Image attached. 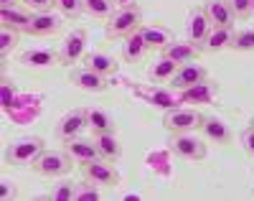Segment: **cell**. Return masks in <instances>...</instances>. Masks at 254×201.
<instances>
[{
  "label": "cell",
  "mask_w": 254,
  "mask_h": 201,
  "mask_svg": "<svg viewBox=\"0 0 254 201\" xmlns=\"http://www.w3.org/2000/svg\"><path fill=\"white\" fill-rule=\"evenodd\" d=\"M44 150H46L44 148V138H38V135H20V138L8 143L5 161L10 166H33L36 158Z\"/></svg>",
  "instance_id": "6da1fadb"
},
{
  "label": "cell",
  "mask_w": 254,
  "mask_h": 201,
  "mask_svg": "<svg viewBox=\"0 0 254 201\" xmlns=\"http://www.w3.org/2000/svg\"><path fill=\"white\" fill-rule=\"evenodd\" d=\"M203 115L198 109H190V107H173L168 109L165 117H163V127L171 132V135H178V132H196L201 130Z\"/></svg>",
  "instance_id": "7a4b0ae2"
},
{
  "label": "cell",
  "mask_w": 254,
  "mask_h": 201,
  "mask_svg": "<svg viewBox=\"0 0 254 201\" xmlns=\"http://www.w3.org/2000/svg\"><path fill=\"white\" fill-rule=\"evenodd\" d=\"M71 163H74V158L66 150H44L36 158L33 171L38 176H46V178H59V176L71 173Z\"/></svg>",
  "instance_id": "3957f363"
},
{
  "label": "cell",
  "mask_w": 254,
  "mask_h": 201,
  "mask_svg": "<svg viewBox=\"0 0 254 201\" xmlns=\"http://www.w3.org/2000/svg\"><path fill=\"white\" fill-rule=\"evenodd\" d=\"M142 26V15L137 10V5L132 8H117L110 18H107V36L110 38H125L135 33Z\"/></svg>",
  "instance_id": "277c9868"
},
{
  "label": "cell",
  "mask_w": 254,
  "mask_h": 201,
  "mask_svg": "<svg viewBox=\"0 0 254 201\" xmlns=\"http://www.w3.org/2000/svg\"><path fill=\"white\" fill-rule=\"evenodd\" d=\"M171 150L183 161H203L206 158V143L193 132H178L171 138Z\"/></svg>",
  "instance_id": "5b68a950"
},
{
  "label": "cell",
  "mask_w": 254,
  "mask_h": 201,
  "mask_svg": "<svg viewBox=\"0 0 254 201\" xmlns=\"http://www.w3.org/2000/svg\"><path fill=\"white\" fill-rule=\"evenodd\" d=\"M89 125H87V109L84 107H76V109H69L66 115H64L59 122H56V138L59 140H71V138H79L84 130H87Z\"/></svg>",
  "instance_id": "8992f818"
},
{
  "label": "cell",
  "mask_w": 254,
  "mask_h": 201,
  "mask_svg": "<svg viewBox=\"0 0 254 201\" xmlns=\"http://www.w3.org/2000/svg\"><path fill=\"white\" fill-rule=\"evenodd\" d=\"M81 173L84 178H89V181L99 184V186H120V173L117 168L104 161V158H97V161H89V163H81Z\"/></svg>",
  "instance_id": "52a82bcc"
},
{
  "label": "cell",
  "mask_w": 254,
  "mask_h": 201,
  "mask_svg": "<svg viewBox=\"0 0 254 201\" xmlns=\"http://www.w3.org/2000/svg\"><path fill=\"white\" fill-rule=\"evenodd\" d=\"M84 54H87V31H84V28H74L66 38H64L59 59H61V64L71 66V64H79L84 59Z\"/></svg>",
  "instance_id": "ba28073f"
},
{
  "label": "cell",
  "mask_w": 254,
  "mask_h": 201,
  "mask_svg": "<svg viewBox=\"0 0 254 201\" xmlns=\"http://www.w3.org/2000/svg\"><path fill=\"white\" fill-rule=\"evenodd\" d=\"M71 84L79 87L81 92H92V95L107 92V87H110L107 77L92 72L89 66H76V69H71Z\"/></svg>",
  "instance_id": "9c48e42d"
},
{
  "label": "cell",
  "mask_w": 254,
  "mask_h": 201,
  "mask_svg": "<svg viewBox=\"0 0 254 201\" xmlns=\"http://www.w3.org/2000/svg\"><path fill=\"white\" fill-rule=\"evenodd\" d=\"M203 13L211 20L214 28H234V10H231L229 0H203Z\"/></svg>",
  "instance_id": "30bf717a"
},
{
  "label": "cell",
  "mask_w": 254,
  "mask_h": 201,
  "mask_svg": "<svg viewBox=\"0 0 254 201\" xmlns=\"http://www.w3.org/2000/svg\"><path fill=\"white\" fill-rule=\"evenodd\" d=\"M219 95V84L211 82V79H203L193 87H186L181 89V102L183 104H211Z\"/></svg>",
  "instance_id": "8fae6325"
},
{
  "label": "cell",
  "mask_w": 254,
  "mask_h": 201,
  "mask_svg": "<svg viewBox=\"0 0 254 201\" xmlns=\"http://www.w3.org/2000/svg\"><path fill=\"white\" fill-rule=\"evenodd\" d=\"M64 13H54V10H44V13H33L31 20V36H54L61 31L64 26Z\"/></svg>",
  "instance_id": "7c38bea8"
},
{
  "label": "cell",
  "mask_w": 254,
  "mask_h": 201,
  "mask_svg": "<svg viewBox=\"0 0 254 201\" xmlns=\"http://www.w3.org/2000/svg\"><path fill=\"white\" fill-rule=\"evenodd\" d=\"M208 79V72H206V66L196 64V61H190V64H181L178 66V72L173 74V79L168 82V84H173V89H186V87H193L198 82Z\"/></svg>",
  "instance_id": "4fadbf2b"
},
{
  "label": "cell",
  "mask_w": 254,
  "mask_h": 201,
  "mask_svg": "<svg viewBox=\"0 0 254 201\" xmlns=\"http://www.w3.org/2000/svg\"><path fill=\"white\" fill-rule=\"evenodd\" d=\"M201 46L198 43H193V41H171L168 46L163 49V56H168L171 61H176V64H190V61H198V56H201Z\"/></svg>",
  "instance_id": "5bb4252c"
},
{
  "label": "cell",
  "mask_w": 254,
  "mask_h": 201,
  "mask_svg": "<svg viewBox=\"0 0 254 201\" xmlns=\"http://www.w3.org/2000/svg\"><path fill=\"white\" fill-rule=\"evenodd\" d=\"M201 132H203V138H206V140L216 143V145H229L231 140H234V132H231V127H229L221 117H216V115L203 117V122H201Z\"/></svg>",
  "instance_id": "9a60e30c"
},
{
  "label": "cell",
  "mask_w": 254,
  "mask_h": 201,
  "mask_svg": "<svg viewBox=\"0 0 254 201\" xmlns=\"http://www.w3.org/2000/svg\"><path fill=\"white\" fill-rule=\"evenodd\" d=\"M214 28L211 26V20L206 18V13H203V8H193L188 13V18H186V33H188V41H193V43H201L206 41V36H208V31Z\"/></svg>",
  "instance_id": "2e32d148"
},
{
  "label": "cell",
  "mask_w": 254,
  "mask_h": 201,
  "mask_svg": "<svg viewBox=\"0 0 254 201\" xmlns=\"http://www.w3.org/2000/svg\"><path fill=\"white\" fill-rule=\"evenodd\" d=\"M64 150H66L76 163H89V161L99 158L97 143L87 140V138H71V140H66V148H64Z\"/></svg>",
  "instance_id": "e0dca14e"
},
{
  "label": "cell",
  "mask_w": 254,
  "mask_h": 201,
  "mask_svg": "<svg viewBox=\"0 0 254 201\" xmlns=\"http://www.w3.org/2000/svg\"><path fill=\"white\" fill-rule=\"evenodd\" d=\"M31 20H33V13H28V10H20V8H15V5H10V8H0V23H3L5 28H13V31H23V33H28L31 31Z\"/></svg>",
  "instance_id": "ac0fdd59"
},
{
  "label": "cell",
  "mask_w": 254,
  "mask_h": 201,
  "mask_svg": "<svg viewBox=\"0 0 254 201\" xmlns=\"http://www.w3.org/2000/svg\"><path fill=\"white\" fill-rule=\"evenodd\" d=\"M84 109H87V125H89V130L94 132V135H102V132H115V120H112V115L104 107L92 104V107H84Z\"/></svg>",
  "instance_id": "d6986e66"
},
{
  "label": "cell",
  "mask_w": 254,
  "mask_h": 201,
  "mask_svg": "<svg viewBox=\"0 0 254 201\" xmlns=\"http://www.w3.org/2000/svg\"><path fill=\"white\" fill-rule=\"evenodd\" d=\"M147 51H150V49H147V43H145L140 28H137L135 33H130V36H125V43H122V59H125V61L137 64V61L145 59Z\"/></svg>",
  "instance_id": "ffe728a7"
},
{
  "label": "cell",
  "mask_w": 254,
  "mask_h": 201,
  "mask_svg": "<svg viewBox=\"0 0 254 201\" xmlns=\"http://www.w3.org/2000/svg\"><path fill=\"white\" fill-rule=\"evenodd\" d=\"M18 61L23 66H33V69H46V66H54L59 59V54L49 51V49H28V51H20Z\"/></svg>",
  "instance_id": "44dd1931"
},
{
  "label": "cell",
  "mask_w": 254,
  "mask_h": 201,
  "mask_svg": "<svg viewBox=\"0 0 254 201\" xmlns=\"http://www.w3.org/2000/svg\"><path fill=\"white\" fill-rule=\"evenodd\" d=\"M84 66H89L92 72L102 74V77H115L117 74V61L110 54H102V51H92V54H84Z\"/></svg>",
  "instance_id": "7402d4cb"
},
{
  "label": "cell",
  "mask_w": 254,
  "mask_h": 201,
  "mask_svg": "<svg viewBox=\"0 0 254 201\" xmlns=\"http://www.w3.org/2000/svg\"><path fill=\"white\" fill-rule=\"evenodd\" d=\"M231 38H234V28H211L206 41L201 43V49L208 54H219L231 46Z\"/></svg>",
  "instance_id": "603a6c76"
},
{
  "label": "cell",
  "mask_w": 254,
  "mask_h": 201,
  "mask_svg": "<svg viewBox=\"0 0 254 201\" xmlns=\"http://www.w3.org/2000/svg\"><path fill=\"white\" fill-rule=\"evenodd\" d=\"M178 66L181 64L171 61L168 56H160L158 61H153L150 66H147V77H150L155 84H168V82L173 79V74L178 72Z\"/></svg>",
  "instance_id": "cb8c5ba5"
},
{
  "label": "cell",
  "mask_w": 254,
  "mask_h": 201,
  "mask_svg": "<svg viewBox=\"0 0 254 201\" xmlns=\"http://www.w3.org/2000/svg\"><path fill=\"white\" fill-rule=\"evenodd\" d=\"M94 143H97V150H99V158L110 161V163H115L122 155V145H120L115 132H102V135H94Z\"/></svg>",
  "instance_id": "d4e9b609"
},
{
  "label": "cell",
  "mask_w": 254,
  "mask_h": 201,
  "mask_svg": "<svg viewBox=\"0 0 254 201\" xmlns=\"http://www.w3.org/2000/svg\"><path fill=\"white\" fill-rule=\"evenodd\" d=\"M140 33H142V38H145V43H147V49H165L168 43L173 41V33L168 31L165 26H140Z\"/></svg>",
  "instance_id": "484cf974"
},
{
  "label": "cell",
  "mask_w": 254,
  "mask_h": 201,
  "mask_svg": "<svg viewBox=\"0 0 254 201\" xmlns=\"http://www.w3.org/2000/svg\"><path fill=\"white\" fill-rule=\"evenodd\" d=\"M142 97L150 102L153 107H158V109H173L176 104H178V100L173 97V92L171 89H165V87H155V89H150V92H142Z\"/></svg>",
  "instance_id": "4316f807"
},
{
  "label": "cell",
  "mask_w": 254,
  "mask_h": 201,
  "mask_svg": "<svg viewBox=\"0 0 254 201\" xmlns=\"http://www.w3.org/2000/svg\"><path fill=\"white\" fill-rule=\"evenodd\" d=\"M84 5V13L92 15V18H104L107 20L112 13H115V0H81Z\"/></svg>",
  "instance_id": "83f0119b"
},
{
  "label": "cell",
  "mask_w": 254,
  "mask_h": 201,
  "mask_svg": "<svg viewBox=\"0 0 254 201\" xmlns=\"http://www.w3.org/2000/svg\"><path fill=\"white\" fill-rule=\"evenodd\" d=\"M74 201H102V191H99V184L84 178L81 184H76L74 189Z\"/></svg>",
  "instance_id": "f1b7e54d"
},
{
  "label": "cell",
  "mask_w": 254,
  "mask_h": 201,
  "mask_svg": "<svg viewBox=\"0 0 254 201\" xmlns=\"http://www.w3.org/2000/svg\"><path fill=\"white\" fill-rule=\"evenodd\" d=\"M231 51H254V28H244V31H234V38H231Z\"/></svg>",
  "instance_id": "f546056e"
},
{
  "label": "cell",
  "mask_w": 254,
  "mask_h": 201,
  "mask_svg": "<svg viewBox=\"0 0 254 201\" xmlns=\"http://www.w3.org/2000/svg\"><path fill=\"white\" fill-rule=\"evenodd\" d=\"M15 43H18V31L3 26V31H0V56L8 59V54L15 49Z\"/></svg>",
  "instance_id": "4dcf8cb0"
},
{
  "label": "cell",
  "mask_w": 254,
  "mask_h": 201,
  "mask_svg": "<svg viewBox=\"0 0 254 201\" xmlns=\"http://www.w3.org/2000/svg\"><path fill=\"white\" fill-rule=\"evenodd\" d=\"M74 189H76V184H69V181H64V184H59L49 196H44V199H51V201H74Z\"/></svg>",
  "instance_id": "1f68e13d"
},
{
  "label": "cell",
  "mask_w": 254,
  "mask_h": 201,
  "mask_svg": "<svg viewBox=\"0 0 254 201\" xmlns=\"http://www.w3.org/2000/svg\"><path fill=\"white\" fill-rule=\"evenodd\" d=\"M56 8H59V13H64L66 18H79L84 13L81 0H56Z\"/></svg>",
  "instance_id": "d6a6232c"
},
{
  "label": "cell",
  "mask_w": 254,
  "mask_h": 201,
  "mask_svg": "<svg viewBox=\"0 0 254 201\" xmlns=\"http://www.w3.org/2000/svg\"><path fill=\"white\" fill-rule=\"evenodd\" d=\"M229 5H231V10H234V18L247 20L254 10V0H229Z\"/></svg>",
  "instance_id": "836d02e7"
},
{
  "label": "cell",
  "mask_w": 254,
  "mask_h": 201,
  "mask_svg": "<svg viewBox=\"0 0 254 201\" xmlns=\"http://www.w3.org/2000/svg\"><path fill=\"white\" fill-rule=\"evenodd\" d=\"M31 13H44V10H54L56 8V0H20Z\"/></svg>",
  "instance_id": "e575fe53"
},
{
  "label": "cell",
  "mask_w": 254,
  "mask_h": 201,
  "mask_svg": "<svg viewBox=\"0 0 254 201\" xmlns=\"http://www.w3.org/2000/svg\"><path fill=\"white\" fill-rule=\"evenodd\" d=\"M239 140H242L244 153L249 155V158H254V125H249V127H244V130H242Z\"/></svg>",
  "instance_id": "d590c367"
},
{
  "label": "cell",
  "mask_w": 254,
  "mask_h": 201,
  "mask_svg": "<svg viewBox=\"0 0 254 201\" xmlns=\"http://www.w3.org/2000/svg\"><path fill=\"white\" fill-rule=\"evenodd\" d=\"M15 100H13V84L8 79H3V112H13Z\"/></svg>",
  "instance_id": "8d00e7d4"
},
{
  "label": "cell",
  "mask_w": 254,
  "mask_h": 201,
  "mask_svg": "<svg viewBox=\"0 0 254 201\" xmlns=\"http://www.w3.org/2000/svg\"><path fill=\"white\" fill-rule=\"evenodd\" d=\"M13 196H15V184L3 178V181H0V199H13Z\"/></svg>",
  "instance_id": "74e56055"
},
{
  "label": "cell",
  "mask_w": 254,
  "mask_h": 201,
  "mask_svg": "<svg viewBox=\"0 0 254 201\" xmlns=\"http://www.w3.org/2000/svg\"><path fill=\"white\" fill-rule=\"evenodd\" d=\"M115 3H117L120 8H132V5H137L135 0H115Z\"/></svg>",
  "instance_id": "f35d334b"
},
{
  "label": "cell",
  "mask_w": 254,
  "mask_h": 201,
  "mask_svg": "<svg viewBox=\"0 0 254 201\" xmlns=\"http://www.w3.org/2000/svg\"><path fill=\"white\" fill-rule=\"evenodd\" d=\"M15 3H20V0H0V8H10Z\"/></svg>",
  "instance_id": "ab89813d"
},
{
  "label": "cell",
  "mask_w": 254,
  "mask_h": 201,
  "mask_svg": "<svg viewBox=\"0 0 254 201\" xmlns=\"http://www.w3.org/2000/svg\"><path fill=\"white\" fill-rule=\"evenodd\" d=\"M249 125H254V117H252V120H249Z\"/></svg>",
  "instance_id": "60d3db41"
}]
</instances>
